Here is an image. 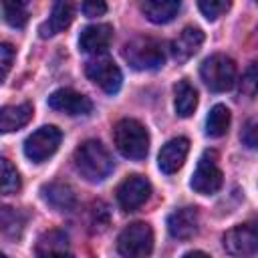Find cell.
Masks as SVG:
<instances>
[{"label": "cell", "mask_w": 258, "mask_h": 258, "mask_svg": "<svg viewBox=\"0 0 258 258\" xmlns=\"http://www.w3.org/2000/svg\"><path fill=\"white\" fill-rule=\"evenodd\" d=\"M198 226H200V212L194 206L179 208L167 216V230L177 240H187L196 236Z\"/></svg>", "instance_id": "obj_13"}, {"label": "cell", "mask_w": 258, "mask_h": 258, "mask_svg": "<svg viewBox=\"0 0 258 258\" xmlns=\"http://www.w3.org/2000/svg\"><path fill=\"white\" fill-rule=\"evenodd\" d=\"M0 165H2V194H16L20 189V175L16 171V167L10 163V159L2 157L0 159Z\"/></svg>", "instance_id": "obj_25"}, {"label": "cell", "mask_w": 258, "mask_h": 258, "mask_svg": "<svg viewBox=\"0 0 258 258\" xmlns=\"http://www.w3.org/2000/svg\"><path fill=\"white\" fill-rule=\"evenodd\" d=\"M48 107L60 113H67L71 117L77 115H89L93 111V103L89 97L73 91V89H58L48 97Z\"/></svg>", "instance_id": "obj_11"}, {"label": "cell", "mask_w": 258, "mask_h": 258, "mask_svg": "<svg viewBox=\"0 0 258 258\" xmlns=\"http://www.w3.org/2000/svg\"><path fill=\"white\" fill-rule=\"evenodd\" d=\"M230 127V109L226 105H214L206 119V135L222 137Z\"/></svg>", "instance_id": "obj_22"}, {"label": "cell", "mask_w": 258, "mask_h": 258, "mask_svg": "<svg viewBox=\"0 0 258 258\" xmlns=\"http://www.w3.org/2000/svg\"><path fill=\"white\" fill-rule=\"evenodd\" d=\"M117 250L123 258H147L153 252V230L145 222L125 226L117 238Z\"/></svg>", "instance_id": "obj_5"}, {"label": "cell", "mask_w": 258, "mask_h": 258, "mask_svg": "<svg viewBox=\"0 0 258 258\" xmlns=\"http://www.w3.org/2000/svg\"><path fill=\"white\" fill-rule=\"evenodd\" d=\"M62 258H75V256H73V254H67V256H62Z\"/></svg>", "instance_id": "obj_32"}, {"label": "cell", "mask_w": 258, "mask_h": 258, "mask_svg": "<svg viewBox=\"0 0 258 258\" xmlns=\"http://www.w3.org/2000/svg\"><path fill=\"white\" fill-rule=\"evenodd\" d=\"M113 143L123 157L139 161L149 151V133L137 119H121L113 127Z\"/></svg>", "instance_id": "obj_2"}, {"label": "cell", "mask_w": 258, "mask_h": 258, "mask_svg": "<svg viewBox=\"0 0 258 258\" xmlns=\"http://www.w3.org/2000/svg\"><path fill=\"white\" fill-rule=\"evenodd\" d=\"M187 151H189V141H187L185 137L169 139V141L161 147V151H159V155H157V165H159V169H161L163 173H167V175L175 173V171L183 165V161H185V157H187Z\"/></svg>", "instance_id": "obj_15"}, {"label": "cell", "mask_w": 258, "mask_h": 258, "mask_svg": "<svg viewBox=\"0 0 258 258\" xmlns=\"http://www.w3.org/2000/svg\"><path fill=\"white\" fill-rule=\"evenodd\" d=\"M238 91H240V95H244L248 99H252L258 93V62H252L244 71V75L240 79V85H238Z\"/></svg>", "instance_id": "obj_26"}, {"label": "cell", "mask_w": 258, "mask_h": 258, "mask_svg": "<svg viewBox=\"0 0 258 258\" xmlns=\"http://www.w3.org/2000/svg\"><path fill=\"white\" fill-rule=\"evenodd\" d=\"M204 32L198 26H185L173 40H171V56L177 62L189 60L204 44Z\"/></svg>", "instance_id": "obj_14"}, {"label": "cell", "mask_w": 258, "mask_h": 258, "mask_svg": "<svg viewBox=\"0 0 258 258\" xmlns=\"http://www.w3.org/2000/svg\"><path fill=\"white\" fill-rule=\"evenodd\" d=\"M222 183H224V175L218 165V153L214 149H208L202 153L189 185L194 191L202 196H212L222 187Z\"/></svg>", "instance_id": "obj_6"}, {"label": "cell", "mask_w": 258, "mask_h": 258, "mask_svg": "<svg viewBox=\"0 0 258 258\" xmlns=\"http://www.w3.org/2000/svg\"><path fill=\"white\" fill-rule=\"evenodd\" d=\"M30 119H32V105L30 103L6 105L0 111V129H2V133H10V131L24 127Z\"/></svg>", "instance_id": "obj_20"}, {"label": "cell", "mask_w": 258, "mask_h": 258, "mask_svg": "<svg viewBox=\"0 0 258 258\" xmlns=\"http://www.w3.org/2000/svg\"><path fill=\"white\" fill-rule=\"evenodd\" d=\"M198 8L202 10V14L208 20H216L226 10H230V2L228 0H202V2H198Z\"/></svg>", "instance_id": "obj_27"}, {"label": "cell", "mask_w": 258, "mask_h": 258, "mask_svg": "<svg viewBox=\"0 0 258 258\" xmlns=\"http://www.w3.org/2000/svg\"><path fill=\"white\" fill-rule=\"evenodd\" d=\"M0 226H2V232L4 236L8 238H18L22 234V228H24V216L20 212H16L14 208H8L4 206L0 210Z\"/></svg>", "instance_id": "obj_23"}, {"label": "cell", "mask_w": 258, "mask_h": 258, "mask_svg": "<svg viewBox=\"0 0 258 258\" xmlns=\"http://www.w3.org/2000/svg\"><path fill=\"white\" fill-rule=\"evenodd\" d=\"M2 12L4 20L14 28H22L28 22V10L24 2H2Z\"/></svg>", "instance_id": "obj_24"}, {"label": "cell", "mask_w": 258, "mask_h": 258, "mask_svg": "<svg viewBox=\"0 0 258 258\" xmlns=\"http://www.w3.org/2000/svg\"><path fill=\"white\" fill-rule=\"evenodd\" d=\"M0 258H8V256H6V254H2V256H0Z\"/></svg>", "instance_id": "obj_33"}, {"label": "cell", "mask_w": 258, "mask_h": 258, "mask_svg": "<svg viewBox=\"0 0 258 258\" xmlns=\"http://www.w3.org/2000/svg\"><path fill=\"white\" fill-rule=\"evenodd\" d=\"M151 196V183L143 175H129L117 185V202L125 212L141 208Z\"/></svg>", "instance_id": "obj_10"}, {"label": "cell", "mask_w": 258, "mask_h": 258, "mask_svg": "<svg viewBox=\"0 0 258 258\" xmlns=\"http://www.w3.org/2000/svg\"><path fill=\"white\" fill-rule=\"evenodd\" d=\"M113 40V26L111 24H89L79 34V48L93 56L105 54Z\"/></svg>", "instance_id": "obj_12"}, {"label": "cell", "mask_w": 258, "mask_h": 258, "mask_svg": "<svg viewBox=\"0 0 258 258\" xmlns=\"http://www.w3.org/2000/svg\"><path fill=\"white\" fill-rule=\"evenodd\" d=\"M81 10H83L85 16L95 18V16H103L107 12V4L101 2V0H89V2H83L81 4Z\"/></svg>", "instance_id": "obj_29"}, {"label": "cell", "mask_w": 258, "mask_h": 258, "mask_svg": "<svg viewBox=\"0 0 258 258\" xmlns=\"http://www.w3.org/2000/svg\"><path fill=\"white\" fill-rule=\"evenodd\" d=\"M73 16H75V8H73L71 2H56L52 6V10H50V16L38 28L40 36L48 38V36H54V34L62 32L73 22Z\"/></svg>", "instance_id": "obj_16"}, {"label": "cell", "mask_w": 258, "mask_h": 258, "mask_svg": "<svg viewBox=\"0 0 258 258\" xmlns=\"http://www.w3.org/2000/svg\"><path fill=\"white\" fill-rule=\"evenodd\" d=\"M242 143H244L246 147L258 151V121L250 123V125L244 129V133H242Z\"/></svg>", "instance_id": "obj_30"}, {"label": "cell", "mask_w": 258, "mask_h": 258, "mask_svg": "<svg viewBox=\"0 0 258 258\" xmlns=\"http://www.w3.org/2000/svg\"><path fill=\"white\" fill-rule=\"evenodd\" d=\"M62 133L58 127L54 125H42L40 129L32 131L26 141H24V155L34 161V163H42L44 159H48L60 145Z\"/></svg>", "instance_id": "obj_8"}, {"label": "cell", "mask_w": 258, "mask_h": 258, "mask_svg": "<svg viewBox=\"0 0 258 258\" xmlns=\"http://www.w3.org/2000/svg\"><path fill=\"white\" fill-rule=\"evenodd\" d=\"M73 163H75V169L79 171V175L91 183L103 181L113 171V157L107 151V147L97 139L83 141L75 149Z\"/></svg>", "instance_id": "obj_1"}, {"label": "cell", "mask_w": 258, "mask_h": 258, "mask_svg": "<svg viewBox=\"0 0 258 258\" xmlns=\"http://www.w3.org/2000/svg\"><path fill=\"white\" fill-rule=\"evenodd\" d=\"M139 8L151 22L165 24V22H171L177 16L181 4L177 0H145V2H141Z\"/></svg>", "instance_id": "obj_19"}, {"label": "cell", "mask_w": 258, "mask_h": 258, "mask_svg": "<svg viewBox=\"0 0 258 258\" xmlns=\"http://www.w3.org/2000/svg\"><path fill=\"white\" fill-rule=\"evenodd\" d=\"M42 198L46 204H50L58 212H71L77 206V196L71 185L60 183V181H50L42 185Z\"/></svg>", "instance_id": "obj_17"}, {"label": "cell", "mask_w": 258, "mask_h": 258, "mask_svg": "<svg viewBox=\"0 0 258 258\" xmlns=\"http://www.w3.org/2000/svg\"><path fill=\"white\" fill-rule=\"evenodd\" d=\"M200 77L214 93L230 91L236 83V62L222 52L210 54L200 67Z\"/></svg>", "instance_id": "obj_4"}, {"label": "cell", "mask_w": 258, "mask_h": 258, "mask_svg": "<svg viewBox=\"0 0 258 258\" xmlns=\"http://www.w3.org/2000/svg\"><path fill=\"white\" fill-rule=\"evenodd\" d=\"M69 252V238L60 230L44 232L36 242V256L38 258H62Z\"/></svg>", "instance_id": "obj_18"}, {"label": "cell", "mask_w": 258, "mask_h": 258, "mask_svg": "<svg viewBox=\"0 0 258 258\" xmlns=\"http://www.w3.org/2000/svg\"><path fill=\"white\" fill-rule=\"evenodd\" d=\"M123 58L135 71H155L165 62L163 44L151 36H135L123 46Z\"/></svg>", "instance_id": "obj_3"}, {"label": "cell", "mask_w": 258, "mask_h": 258, "mask_svg": "<svg viewBox=\"0 0 258 258\" xmlns=\"http://www.w3.org/2000/svg\"><path fill=\"white\" fill-rule=\"evenodd\" d=\"M85 73L97 87H101L109 95H113L121 89V83H123L121 69L107 54H99V56L89 58L85 64Z\"/></svg>", "instance_id": "obj_9"}, {"label": "cell", "mask_w": 258, "mask_h": 258, "mask_svg": "<svg viewBox=\"0 0 258 258\" xmlns=\"http://www.w3.org/2000/svg\"><path fill=\"white\" fill-rule=\"evenodd\" d=\"M181 258H210L206 252H200V250H194V252H187V254H183Z\"/></svg>", "instance_id": "obj_31"}, {"label": "cell", "mask_w": 258, "mask_h": 258, "mask_svg": "<svg viewBox=\"0 0 258 258\" xmlns=\"http://www.w3.org/2000/svg\"><path fill=\"white\" fill-rule=\"evenodd\" d=\"M175 113L179 117H189L196 107H198V91L187 83V81H179L175 85Z\"/></svg>", "instance_id": "obj_21"}, {"label": "cell", "mask_w": 258, "mask_h": 258, "mask_svg": "<svg viewBox=\"0 0 258 258\" xmlns=\"http://www.w3.org/2000/svg\"><path fill=\"white\" fill-rule=\"evenodd\" d=\"M222 240H224L226 252L236 258H246L254 254L258 250V216L230 228Z\"/></svg>", "instance_id": "obj_7"}, {"label": "cell", "mask_w": 258, "mask_h": 258, "mask_svg": "<svg viewBox=\"0 0 258 258\" xmlns=\"http://www.w3.org/2000/svg\"><path fill=\"white\" fill-rule=\"evenodd\" d=\"M12 60H14V48L8 44V42H2L0 44V64H2V79L8 77V71L12 67Z\"/></svg>", "instance_id": "obj_28"}]
</instances>
